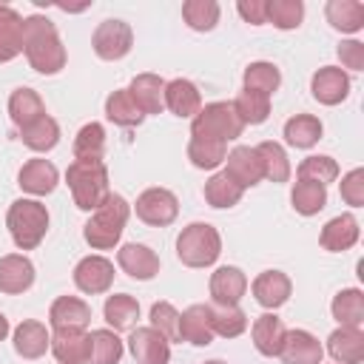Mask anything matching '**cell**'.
Returning <instances> with one entry per match:
<instances>
[{
    "label": "cell",
    "mask_w": 364,
    "mask_h": 364,
    "mask_svg": "<svg viewBox=\"0 0 364 364\" xmlns=\"http://www.w3.org/2000/svg\"><path fill=\"white\" fill-rule=\"evenodd\" d=\"M23 54L28 65L46 77L65 68V46L57 34V26L43 14L23 17Z\"/></svg>",
    "instance_id": "cell-1"
},
{
    "label": "cell",
    "mask_w": 364,
    "mask_h": 364,
    "mask_svg": "<svg viewBox=\"0 0 364 364\" xmlns=\"http://www.w3.org/2000/svg\"><path fill=\"white\" fill-rule=\"evenodd\" d=\"M65 182L71 188L74 205L85 213H94L111 193L108 168L102 159H74L65 171Z\"/></svg>",
    "instance_id": "cell-2"
},
{
    "label": "cell",
    "mask_w": 364,
    "mask_h": 364,
    "mask_svg": "<svg viewBox=\"0 0 364 364\" xmlns=\"http://www.w3.org/2000/svg\"><path fill=\"white\" fill-rule=\"evenodd\" d=\"M131 216V205L125 202V196L119 193H108V199L91 213V219L82 225V239L94 247V250H111Z\"/></svg>",
    "instance_id": "cell-3"
},
{
    "label": "cell",
    "mask_w": 364,
    "mask_h": 364,
    "mask_svg": "<svg viewBox=\"0 0 364 364\" xmlns=\"http://www.w3.org/2000/svg\"><path fill=\"white\" fill-rule=\"evenodd\" d=\"M6 228L20 250H34L48 230V210L37 199H14L6 213Z\"/></svg>",
    "instance_id": "cell-4"
},
{
    "label": "cell",
    "mask_w": 364,
    "mask_h": 364,
    "mask_svg": "<svg viewBox=\"0 0 364 364\" xmlns=\"http://www.w3.org/2000/svg\"><path fill=\"white\" fill-rule=\"evenodd\" d=\"M222 253V236L208 222H191L176 236V256L188 267H210Z\"/></svg>",
    "instance_id": "cell-5"
},
{
    "label": "cell",
    "mask_w": 364,
    "mask_h": 364,
    "mask_svg": "<svg viewBox=\"0 0 364 364\" xmlns=\"http://www.w3.org/2000/svg\"><path fill=\"white\" fill-rule=\"evenodd\" d=\"M245 125L236 117L230 102H208L199 108V114L191 119V136H202V139H216V142H230L236 136H242Z\"/></svg>",
    "instance_id": "cell-6"
},
{
    "label": "cell",
    "mask_w": 364,
    "mask_h": 364,
    "mask_svg": "<svg viewBox=\"0 0 364 364\" xmlns=\"http://www.w3.org/2000/svg\"><path fill=\"white\" fill-rule=\"evenodd\" d=\"M91 46H94V54L100 60L114 63V60H122L134 48V31L125 20H117V17L102 20L91 34Z\"/></svg>",
    "instance_id": "cell-7"
},
{
    "label": "cell",
    "mask_w": 364,
    "mask_h": 364,
    "mask_svg": "<svg viewBox=\"0 0 364 364\" xmlns=\"http://www.w3.org/2000/svg\"><path fill=\"white\" fill-rule=\"evenodd\" d=\"M136 216L151 228H168L179 216V199L168 188H148L134 202Z\"/></svg>",
    "instance_id": "cell-8"
},
{
    "label": "cell",
    "mask_w": 364,
    "mask_h": 364,
    "mask_svg": "<svg viewBox=\"0 0 364 364\" xmlns=\"http://www.w3.org/2000/svg\"><path fill=\"white\" fill-rule=\"evenodd\" d=\"M74 284L85 296L108 293L114 284V262L105 256H85L74 267Z\"/></svg>",
    "instance_id": "cell-9"
},
{
    "label": "cell",
    "mask_w": 364,
    "mask_h": 364,
    "mask_svg": "<svg viewBox=\"0 0 364 364\" xmlns=\"http://www.w3.org/2000/svg\"><path fill=\"white\" fill-rule=\"evenodd\" d=\"M128 350L136 364H168L171 361V341L165 336H159L151 324L131 330Z\"/></svg>",
    "instance_id": "cell-10"
},
{
    "label": "cell",
    "mask_w": 364,
    "mask_h": 364,
    "mask_svg": "<svg viewBox=\"0 0 364 364\" xmlns=\"http://www.w3.org/2000/svg\"><path fill=\"white\" fill-rule=\"evenodd\" d=\"M310 91L313 100H318L321 105H338L350 97V74L338 65H324L313 74Z\"/></svg>",
    "instance_id": "cell-11"
},
{
    "label": "cell",
    "mask_w": 364,
    "mask_h": 364,
    "mask_svg": "<svg viewBox=\"0 0 364 364\" xmlns=\"http://www.w3.org/2000/svg\"><path fill=\"white\" fill-rule=\"evenodd\" d=\"M225 162H228L225 173H228L242 191H247V188H253V185H259V182L264 179L262 159H259L256 148H250V145H236L233 151H228Z\"/></svg>",
    "instance_id": "cell-12"
},
{
    "label": "cell",
    "mask_w": 364,
    "mask_h": 364,
    "mask_svg": "<svg viewBox=\"0 0 364 364\" xmlns=\"http://www.w3.org/2000/svg\"><path fill=\"white\" fill-rule=\"evenodd\" d=\"M117 264L122 273H128L136 282H151L159 273V256L139 242H128L117 250Z\"/></svg>",
    "instance_id": "cell-13"
},
{
    "label": "cell",
    "mask_w": 364,
    "mask_h": 364,
    "mask_svg": "<svg viewBox=\"0 0 364 364\" xmlns=\"http://www.w3.org/2000/svg\"><path fill=\"white\" fill-rule=\"evenodd\" d=\"M250 290H253V299H256L264 310H276V307L287 304V299H290V293H293V282H290V276L282 273V270H262V273L253 279Z\"/></svg>",
    "instance_id": "cell-14"
},
{
    "label": "cell",
    "mask_w": 364,
    "mask_h": 364,
    "mask_svg": "<svg viewBox=\"0 0 364 364\" xmlns=\"http://www.w3.org/2000/svg\"><path fill=\"white\" fill-rule=\"evenodd\" d=\"M91 321V307L80 296H60L48 307L51 330H85Z\"/></svg>",
    "instance_id": "cell-15"
},
{
    "label": "cell",
    "mask_w": 364,
    "mask_h": 364,
    "mask_svg": "<svg viewBox=\"0 0 364 364\" xmlns=\"http://www.w3.org/2000/svg\"><path fill=\"white\" fill-rule=\"evenodd\" d=\"M247 290V276L242 267L222 264L210 273V299L213 304H239Z\"/></svg>",
    "instance_id": "cell-16"
},
{
    "label": "cell",
    "mask_w": 364,
    "mask_h": 364,
    "mask_svg": "<svg viewBox=\"0 0 364 364\" xmlns=\"http://www.w3.org/2000/svg\"><path fill=\"white\" fill-rule=\"evenodd\" d=\"M128 94L142 114H162L165 111V80L159 74H151V71L136 74L128 85Z\"/></svg>",
    "instance_id": "cell-17"
},
{
    "label": "cell",
    "mask_w": 364,
    "mask_h": 364,
    "mask_svg": "<svg viewBox=\"0 0 364 364\" xmlns=\"http://www.w3.org/2000/svg\"><path fill=\"white\" fill-rule=\"evenodd\" d=\"M57 182H60V173L48 159H28L17 173L20 191L31 196H48L57 188Z\"/></svg>",
    "instance_id": "cell-18"
},
{
    "label": "cell",
    "mask_w": 364,
    "mask_h": 364,
    "mask_svg": "<svg viewBox=\"0 0 364 364\" xmlns=\"http://www.w3.org/2000/svg\"><path fill=\"white\" fill-rule=\"evenodd\" d=\"M34 284V264L23 253L0 256V293L17 296Z\"/></svg>",
    "instance_id": "cell-19"
},
{
    "label": "cell",
    "mask_w": 364,
    "mask_h": 364,
    "mask_svg": "<svg viewBox=\"0 0 364 364\" xmlns=\"http://www.w3.org/2000/svg\"><path fill=\"white\" fill-rule=\"evenodd\" d=\"M179 341H188L193 347H208L213 341L208 304H191L179 313Z\"/></svg>",
    "instance_id": "cell-20"
},
{
    "label": "cell",
    "mask_w": 364,
    "mask_h": 364,
    "mask_svg": "<svg viewBox=\"0 0 364 364\" xmlns=\"http://www.w3.org/2000/svg\"><path fill=\"white\" fill-rule=\"evenodd\" d=\"M358 233H361L358 219H355L353 213H341V216H333V219L321 228L318 245H321L324 250H330V253H341V250H350V247L358 242Z\"/></svg>",
    "instance_id": "cell-21"
},
{
    "label": "cell",
    "mask_w": 364,
    "mask_h": 364,
    "mask_svg": "<svg viewBox=\"0 0 364 364\" xmlns=\"http://www.w3.org/2000/svg\"><path fill=\"white\" fill-rule=\"evenodd\" d=\"M321 355H324V350H321L318 338L307 330H287L282 353H279V358L284 364H321Z\"/></svg>",
    "instance_id": "cell-22"
},
{
    "label": "cell",
    "mask_w": 364,
    "mask_h": 364,
    "mask_svg": "<svg viewBox=\"0 0 364 364\" xmlns=\"http://www.w3.org/2000/svg\"><path fill=\"white\" fill-rule=\"evenodd\" d=\"M284 336H287V327H284V321H282L276 313H262V316L253 321V327H250L253 347H256L262 355H267V358H273V355L282 353Z\"/></svg>",
    "instance_id": "cell-23"
},
{
    "label": "cell",
    "mask_w": 364,
    "mask_h": 364,
    "mask_svg": "<svg viewBox=\"0 0 364 364\" xmlns=\"http://www.w3.org/2000/svg\"><path fill=\"white\" fill-rule=\"evenodd\" d=\"M51 347V333L46 330L43 321L26 318L14 327V353L20 358H40Z\"/></svg>",
    "instance_id": "cell-24"
},
{
    "label": "cell",
    "mask_w": 364,
    "mask_h": 364,
    "mask_svg": "<svg viewBox=\"0 0 364 364\" xmlns=\"http://www.w3.org/2000/svg\"><path fill=\"white\" fill-rule=\"evenodd\" d=\"M327 353L336 364H361L364 361V330L338 327L327 338Z\"/></svg>",
    "instance_id": "cell-25"
},
{
    "label": "cell",
    "mask_w": 364,
    "mask_h": 364,
    "mask_svg": "<svg viewBox=\"0 0 364 364\" xmlns=\"http://www.w3.org/2000/svg\"><path fill=\"white\" fill-rule=\"evenodd\" d=\"M48 350L60 364H88V333L85 330H54Z\"/></svg>",
    "instance_id": "cell-26"
},
{
    "label": "cell",
    "mask_w": 364,
    "mask_h": 364,
    "mask_svg": "<svg viewBox=\"0 0 364 364\" xmlns=\"http://www.w3.org/2000/svg\"><path fill=\"white\" fill-rule=\"evenodd\" d=\"M165 108L176 117H191L193 119L202 108L199 88L185 77H176V80L165 82Z\"/></svg>",
    "instance_id": "cell-27"
},
{
    "label": "cell",
    "mask_w": 364,
    "mask_h": 364,
    "mask_svg": "<svg viewBox=\"0 0 364 364\" xmlns=\"http://www.w3.org/2000/svg\"><path fill=\"white\" fill-rule=\"evenodd\" d=\"M9 117L23 131L31 122H37L40 117H46V105H43V100H40V94L34 88L23 85V88H14L11 97H9Z\"/></svg>",
    "instance_id": "cell-28"
},
{
    "label": "cell",
    "mask_w": 364,
    "mask_h": 364,
    "mask_svg": "<svg viewBox=\"0 0 364 364\" xmlns=\"http://www.w3.org/2000/svg\"><path fill=\"white\" fill-rule=\"evenodd\" d=\"M330 313L338 321V327H364V293L358 287H344L333 296Z\"/></svg>",
    "instance_id": "cell-29"
},
{
    "label": "cell",
    "mask_w": 364,
    "mask_h": 364,
    "mask_svg": "<svg viewBox=\"0 0 364 364\" xmlns=\"http://www.w3.org/2000/svg\"><path fill=\"white\" fill-rule=\"evenodd\" d=\"M102 316L108 321V327L114 333H122V330H134L136 318H139V301L131 296V293H114L105 299L102 304Z\"/></svg>",
    "instance_id": "cell-30"
},
{
    "label": "cell",
    "mask_w": 364,
    "mask_h": 364,
    "mask_svg": "<svg viewBox=\"0 0 364 364\" xmlns=\"http://www.w3.org/2000/svg\"><path fill=\"white\" fill-rule=\"evenodd\" d=\"M327 23L341 34H355L364 28V3L361 0H330L324 6Z\"/></svg>",
    "instance_id": "cell-31"
},
{
    "label": "cell",
    "mask_w": 364,
    "mask_h": 364,
    "mask_svg": "<svg viewBox=\"0 0 364 364\" xmlns=\"http://www.w3.org/2000/svg\"><path fill=\"white\" fill-rule=\"evenodd\" d=\"M23 54V17L0 3V63H9Z\"/></svg>",
    "instance_id": "cell-32"
},
{
    "label": "cell",
    "mask_w": 364,
    "mask_h": 364,
    "mask_svg": "<svg viewBox=\"0 0 364 364\" xmlns=\"http://www.w3.org/2000/svg\"><path fill=\"white\" fill-rule=\"evenodd\" d=\"M210 307V327H213V336H222V338H236L247 330V313L239 307V304H208Z\"/></svg>",
    "instance_id": "cell-33"
},
{
    "label": "cell",
    "mask_w": 364,
    "mask_h": 364,
    "mask_svg": "<svg viewBox=\"0 0 364 364\" xmlns=\"http://www.w3.org/2000/svg\"><path fill=\"white\" fill-rule=\"evenodd\" d=\"M105 117L114 122V125H119V128H136L142 119H145V114L136 108V102L131 100V94H128V88H117V91H111L108 97H105Z\"/></svg>",
    "instance_id": "cell-34"
},
{
    "label": "cell",
    "mask_w": 364,
    "mask_h": 364,
    "mask_svg": "<svg viewBox=\"0 0 364 364\" xmlns=\"http://www.w3.org/2000/svg\"><path fill=\"white\" fill-rule=\"evenodd\" d=\"M324 134V125L313 114H296L284 122V139L293 148H313Z\"/></svg>",
    "instance_id": "cell-35"
},
{
    "label": "cell",
    "mask_w": 364,
    "mask_h": 364,
    "mask_svg": "<svg viewBox=\"0 0 364 364\" xmlns=\"http://www.w3.org/2000/svg\"><path fill=\"white\" fill-rule=\"evenodd\" d=\"M290 202H293L296 213L316 216L318 210L327 208V188L318 182H310V179H296V185L290 191Z\"/></svg>",
    "instance_id": "cell-36"
},
{
    "label": "cell",
    "mask_w": 364,
    "mask_h": 364,
    "mask_svg": "<svg viewBox=\"0 0 364 364\" xmlns=\"http://www.w3.org/2000/svg\"><path fill=\"white\" fill-rule=\"evenodd\" d=\"M122 350V338L114 330L88 333V364H119Z\"/></svg>",
    "instance_id": "cell-37"
},
{
    "label": "cell",
    "mask_w": 364,
    "mask_h": 364,
    "mask_svg": "<svg viewBox=\"0 0 364 364\" xmlns=\"http://www.w3.org/2000/svg\"><path fill=\"white\" fill-rule=\"evenodd\" d=\"M242 80H245V88H247V91H256V94L270 97V94H276L279 85H282V71H279L276 63L256 60V63H250V65L245 68V77H242Z\"/></svg>",
    "instance_id": "cell-38"
},
{
    "label": "cell",
    "mask_w": 364,
    "mask_h": 364,
    "mask_svg": "<svg viewBox=\"0 0 364 364\" xmlns=\"http://www.w3.org/2000/svg\"><path fill=\"white\" fill-rule=\"evenodd\" d=\"M20 139H23V145L28 148V151H37V154H46V151H51L57 142H60V125H57V119L54 117H40L37 122H31L28 128H23L20 131Z\"/></svg>",
    "instance_id": "cell-39"
},
{
    "label": "cell",
    "mask_w": 364,
    "mask_h": 364,
    "mask_svg": "<svg viewBox=\"0 0 364 364\" xmlns=\"http://www.w3.org/2000/svg\"><path fill=\"white\" fill-rule=\"evenodd\" d=\"M256 154L262 159V171H264V179L270 182H287L290 179V159H287V151L273 142V139H264L256 145Z\"/></svg>",
    "instance_id": "cell-40"
},
{
    "label": "cell",
    "mask_w": 364,
    "mask_h": 364,
    "mask_svg": "<svg viewBox=\"0 0 364 364\" xmlns=\"http://www.w3.org/2000/svg\"><path fill=\"white\" fill-rule=\"evenodd\" d=\"M230 105H233L236 117L242 119V125H262L270 117V97L247 91V88H242Z\"/></svg>",
    "instance_id": "cell-41"
},
{
    "label": "cell",
    "mask_w": 364,
    "mask_h": 364,
    "mask_svg": "<svg viewBox=\"0 0 364 364\" xmlns=\"http://www.w3.org/2000/svg\"><path fill=\"white\" fill-rule=\"evenodd\" d=\"M242 196H245V191H242L225 171L213 173V176L205 182V202H208L210 208H233V205L242 202Z\"/></svg>",
    "instance_id": "cell-42"
},
{
    "label": "cell",
    "mask_w": 364,
    "mask_h": 364,
    "mask_svg": "<svg viewBox=\"0 0 364 364\" xmlns=\"http://www.w3.org/2000/svg\"><path fill=\"white\" fill-rule=\"evenodd\" d=\"M228 156V145L225 142H216V139H202V136H191L188 142V159L193 168H202V171H213L225 162Z\"/></svg>",
    "instance_id": "cell-43"
},
{
    "label": "cell",
    "mask_w": 364,
    "mask_h": 364,
    "mask_svg": "<svg viewBox=\"0 0 364 364\" xmlns=\"http://www.w3.org/2000/svg\"><path fill=\"white\" fill-rule=\"evenodd\" d=\"M182 20L193 31H210L219 23V3L216 0H185Z\"/></svg>",
    "instance_id": "cell-44"
},
{
    "label": "cell",
    "mask_w": 364,
    "mask_h": 364,
    "mask_svg": "<svg viewBox=\"0 0 364 364\" xmlns=\"http://www.w3.org/2000/svg\"><path fill=\"white\" fill-rule=\"evenodd\" d=\"M102 151H105V128L100 122H85L74 136V156L102 159Z\"/></svg>",
    "instance_id": "cell-45"
},
{
    "label": "cell",
    "mask_w": 364,
    "mask_h": 364,
    "mask_svg": "<svg viewBox=\"0 0 364 364\" xmlns=\"http://www.w3.org/2000/svg\"><path fill=\"white\" fill-rule=\"evenodd\" d=\"M304 20V3L301 0H267V23H273L282 31L299 28Z\"/></svg>",
    "instance_id": "cell-46"
},
{
    "label": "cell",
    "mask_w": 364,
    "mask_h": 364,
    "mask_svg": "<svg viewBox=\"0 0 364 364\" xmlns=\"http://www.w3.org/2000/svg\"><path fill=\"white\" fill-rule=\"evenodd\" d=\"M296 176H299V179L318 182V185L327 188L330 182L338 179V162H336L333 156H327V154H321V156H307V159H301Z\"/></svg>",
    "instance_id": "cell-47"
},
{
    "label": "cell",
    "mask_w": 364,
    "mask_h": 364,
    "mask_svg": "<svg viewBox=\"0 0 364 364\" xmlns=\"http://www.w3.org/2000/svg\"><path fill=\"white\" fill-rule=\"evenodd\" d=\"M148 318L159 336H165L168 341H179V310L171 301H154Z\"/></svg>",
    "instance_id": "cell-48"
},
{
    "label": "cell",
    "mask_w": 364,
    "mask_h": 364,
    "mask_svg": "<svg viewBox=\"0 0 364 364\" xmlns=\"http://www.w3.org/2000/svg\"><path fill=\"white\" fill-rule=\"evenodd\" d=\"M341 199L350 208L364 205V168H353L350 173L341 176Z\"/></svg>",
    "instance_id": "cell-49"
},
{
    "label": "cell",
    "mask_w": 364,
    "mask_h": 364,
    "mask_svg": "<svg viewBox=\"0 0 364 364\" xmlns=\"http://www.w3.org/2000/svg\"><path fill=\"white\" fill-rule=\"evenodd\" d=\"M338 60L350 71H364V43L361 40H344L338 46ZM338 65V68H341Z\"/></svg>",
    "instance_id": "cell-50"
},
{
    "label": "cell",
    "mask_w": 364,
    "mask_h": 364,
    "mask_svg": "<svg viewBox=\"0 0 364 364\" xmlns=\"http://www.w3.org/2000/svg\"><path fill=\"white\" fill-rule=\"evenodd\" d=\"M236 11L250 26H264L267 23V0H239Z\"/></svg>",
    "instance_id": "cell-51"
},
{
    "label": "cell",
    "mask_w": 364,
    "mask_h": 364,
    "mask_svg": "<svg viewBox=\"0 0 364 364\" xmlns=\"http://www.w3.org/2000/svg\"><path fill=\"white\" fill-rule=\"evenodd\" d=\"M9 330H11V327H9V318H6L3 313H0V341H3L6 336H9Z\"/></svg>",
    "instance_id": "cell-52"
},
{
    "label": "cell",
    "mask_w": 364,
    "mask_h": 364,
    "mask_svg": "<svg viewBox=\"0 0 364 364\" xmlns=\"http://www.w3.org/2000/svg\"><path fill=\"white\" fill-rule=\"evenodd\" d=\"M205 364H228V361H222V358H210V361H205Z\"/></svg>",
    "instance_id": "cell-53"
}]
</instances>
